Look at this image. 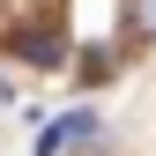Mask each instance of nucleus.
<instances>
[{"mask_svg": "<svg viewBox=\"0 0 156 156\" xmlns=\"http://www.w3.org/2000/svg\"><path fill=\"white\" fill-rule=\"evenodd\" d=\"M126 15H134V30H141V37H156V0H134Z\"/></svg>", "mask_w": 156, "mask_h": 156, "instance_id": "7ed1b4c3", "label": "nucleus"}, {"mask_svg": "<svg viewBox=\"0 0 156 156\" xmlns=\"http://www.w3.org/2000/svg\"><path fill=\"white\" fill-rule=\"evenodd\" d=\"M15 60H30V67H60V60H67V37H60V30H23V37H15Z\"/></svg>", "mask_w": 156, "mask_h": 156, "instance_id": "f03ea898", "label": "nucleus"}, {"mask_svg": "<svg viewBox=\"0 0 156 156\" xmlns=\"http://www.w3.org/2000/svg\"><path fill=\"white\" fill-rule=\"evenodd\" d=\"M97 141V112H67V119H52L37 134V156H67V149H89Z\"/></svg>", "mask_w": 156, "mask_h": 156, "instance_id": "f257e3e1", "label": "nucleus"}]
</instances>
